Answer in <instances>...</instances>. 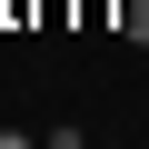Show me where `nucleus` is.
Listing matches in <instances>:
<instances>
[{
  "instance_id": "f03ea898",
  "label": "nucleus",
  "mask_w": 149,
  "mask_h": 149,
  "mask_svg": "<svg viewBox=\"0 0 149 149\" xmlns=\"http://www.w3.org/2000/svg\"><path fill=\"white\" fill-rule=\"evenodd\" d=\"M0 149H40V139H30V129H0Z\"/></svg>"
},
{
  "instance_id": "f257e3e1",
  "label": "nucleus",
  "mask_w": 149,
  "mask_h": 149,
  "mask_svg": "<svg viewBox=\"0 0 149 149\" xmlns=\"http://www.w3.org/2000/svg\"><path fill=\"white\" fill-rule=\"evenodd\" d=\"M119 40H139V50H149V0H119Z\"/></svg>"
},
{
  "instance_id": "7ed1b4c3",
  "label": "nucleus",
  "mask_w": 149,
  "mask_h": 149,
  "mask_svg": "<svg viewBox=\"0 0 149 149\" xmlns=\"http://www.w3.org/2000/svg\"><path fill=\"white\" fill-rule=\"evenodd\" d=\"M80 10H90V20H109V10H119V0H80Z\"/></svg>"
}]
</instances>
